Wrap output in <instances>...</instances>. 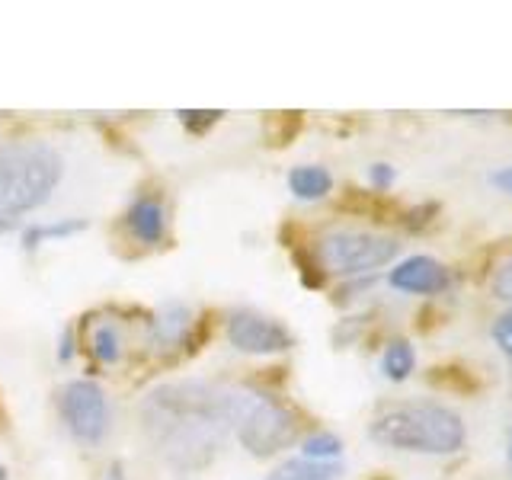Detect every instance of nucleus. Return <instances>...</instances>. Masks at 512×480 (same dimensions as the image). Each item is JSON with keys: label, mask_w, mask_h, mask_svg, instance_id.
<instances>
[{"label": "nucleus", "mask_w": 512, "mask_h": 480, "mask_svg": "<svg viewBox=\"0 0 512 480\" xmlns=\"http://www.w3.org/2000/svg\"><path fill=\"white\" fill-rule=\"evenodd\" d=\"M189 327H192V311L186 304H176V301L164 304L151 320V343L157 349H173L189 336Z\"/></svg>", "instance_id": "obj_10"}, {"label": "nucleus", "mask_w": 512, "mask_h": 480, "mask_svg": "<svg viewBox=\"0 0 512 480\" xmlns=\"http://www.w3.org/2000/svg\"><path fill=\"white\" fill-rule=\"evenodd\" d=\"M493 183L500 186V189H506V192H512V167H509V170H500V173H496V176H493Z\"/></svg>", "instance_id": "obj_22"}, {"label": "nucleus", "mask_w": 512, "mask_h": 480, "mask_svg": "<svg viewBox=\"0 0 512 480\" xmlns=\"http://www.w3.org/2000/svg\"><path fill=\"white\" fill-rule=\"evenodd\" d=\"M493 292L500 295L503 301L512 304V260H506L500 266V272H496V279H493Z\"/></svg>", "instance_id": "obj_19"}, {"label": "nucleus", "mask_w": 512, "mask_h": 480, "mask_svg": "<svg viewBox=\"0 0 512 480\" xmlns=\"http://www.w3.org/2000/svg\"><path fill=\"white\" fill-rule=\"evenodd\" d=\"M340 452H343V442L336 439L333 432H317V436L304 439L301 445V458H308V461H333Z\"/></svg>", "instance_id": "obj_16"}, {"label": "nucleus", "mask_w": 512, "mask_h": 480, "mask_svg": "<svg viewBox=\"0 0 512 480\" xmlns=\"http://www.w3.org/2000/svg\"><path fill=\"white\" fill-rule=\"evenodd\" d=\"M493 340L500 343V349L506 352V356L512 359V311L503 314L500 320H496V327H493Z\"/></svg>", "instance_id": "obj_18"}, {"label": "nucleus", "mask_w": 512, "mask_h": 480, "mask_svg": "<svg viewBox=\"0 0 512 480\" xmlns=\"http://www.w3.org/2000/svg\"><path fill=\"white\" fill-rule=\"evenodd\" d=\"M368 176H372V183H375L378 189H388V186L394 183V167H388V164H375Z\"/></svg>", "instance_id": "obj_20"}, {"label": "nucleus", "mask_w": 512, "mask_h": 480, "mask_svg": "<svg viewBox=\"0 0 512 480\" xmlns=\"http://www.w3.org/2000/svg\"><path fill=\"white\" fill-rule=\"evenodd\" d=\"M74 356V336H71V330L61 336V362H68Z\"/></svg>", "instance_id": "obj_21"}, {"label": "nucleus", "mask_w": 512, "mask_h": 480, "mask_svg": "<svg viewBox=\"0 0 512 480\" xmlns=\"http://www.w3.org/2000/svg\"><path fill=\"white\" fill-rule=\"evenodd\" d=\"M228 343L250 356H272L295 346V336L279 320H269L256 311H234L228 320Z\"/></svg>", "instance_id": "obj_7"}, {"label": "nucleus", "mask_w": 512, "mask_h": 480, "mask_svg": "<svg viewBox=\"0 0 512 480\" xmlns=\"http://www.w3.org/2000/svg\"><path fill=\"white\" fill-rule=\"evenodd\" d=\"M180 116V122L189 128V132H196V135H205L208 128H212L218 119H221V112L218 109H202V112H192V109H180L176 112Z\"/></svg>", "instance_id": "obj_17"}, {"label": "nucleus", "mask_w": 512, "mask_h": 480, "mask_svg": "<svg viewBox=\"0 0 512 480\" xmlns=\"http://www.w3.org/2000/svg\"><path fill=\"white\" fill-rule=\"evenodd\" d=\"M90 346H93V356L100 359V362H106V365H112V362L122 356V336H119V330L112 327V324H100V327H96Z\"/></svg>", "instance_id": "obj_15"}, {"label": "nucleus", "mask_w": 512, "mask_h": 480, "mask_svg": "<svg viewBox=\"0 0 512 480\" xmlns=\"http://www.w3.org/2000/svg\"><path fill=\"white\" fill-rule=\"evenodd\" d=\"M391 285L413 295H436L448 285V272L429 256H410L397 269H391Z\"/></svg>", "instance_id": "obj_8"}, {"label": "nucleus", "mask_w": 512, "mask_h": 480, "mask_svg": "<svg viewBox=\"0 0 512 480\" xmlns=\"http://www.w3.org/2000/svg\"><path fill=\"white\" fill-rule=\"evenodd\" d=\"M368 436L384 448L397 452H423V455H452L464 445V423L455 410L432 400H410L381 410Z\"/></svg>", "instance_id": "obj_3"}, {"label": "nucleus", "mask_w": 512, "mask_h": 480, "mask_svg": "<svg viewBox=\"0 0 512 480\" xmlns=\"http://www.w3.org/2000/svg\"><path fill=\"white\" fill-rule=\"evenodd\" d=\"M343 464L336 461H308V458H292L282 461L276 471H269L263 480H340Z\"/></svg>", "instance_id": "obj_11"}, {"label": "nucleus", "mask_w": 512, "mask_h": 480, "mask_svg": "<svg viewBox=\"0 0 512 480\" xmlns=\"http://www.w3.org/2000/svg\"><path fill=\"white\" fill-rule=\"evenodd\" d=\"M87 228V221L80 218H64V221H55V224H32V228H26L23 234V244L26 250H36L42 240H61V237H71V234H80Z\"/></svg>", "instance_id": "obj_13"}, {"label": "nucleus", "mask_w": 512, "mask_h": 480, "mask_svg": "<svg viewBox=\"0 0 512 480\" xmlns=\"http://www.w3.org/2000/svg\"><path fill=\"white\" fill-rule=\"evenodd\" d=\"M416 365V356H413V346L404 343V340H394L388 349H384V359H381V368L384 375L391 381H404Z\"/></svg>", "instance_id": "obj_14"}, {"label": "nucleus", "mask_w": 512, "mask_h": 480, "mask_svg": "<svg viewBox=\"0 0 512 480\" xmlns=\"http://www.w3.org/2000/svg\"><path fill=\"white\" fill-rule=\"evenodd\" d=\"M509 458H512V445H509Z\"/></svg>", "instance_id": "obj_24"}, {"label": "nucleus", "mask_w": 512, "mask_h": 480, "mask_svg": "<svg viewBox=\"0 0 512 480\" xmlns=\"http://www.w3.org/2000/svg\"><path fill=\"white\" fill-rule=\"evenodd\" d=\"M58 407H61L64 426H68V432L77 442L96 445V442L106 439V432H109V400H106V391L96 381H87V378L68 381L61 388Z\"/></svg>", "instance_id": "obj_6"}, {"label": "nucleus", "mask_w": 512, "mask_h": 480, "mask_svg": "<svg viewBox=\"0 0 512 480\" xmlns=\"http://www.w3.org/2000/svg\"><path fill=\"white\" fill-rule=\"evenodd\" d=\"M234 432L250 455L269 458L298 439V416L285 404H279L276 397L244 388Z\"/></svg>", "instance_id": "obj_4"}, {"label": "nucleus", "mask_w": 512, "mask_h": 480, "mask_svg": "<svg viewBox=\"0 0 512 480\" xmlns=\"http://www.w3.org/2000/svg\"><path fill=\"white\" fill-rule=\"evenodd\" d=\"M244 388L212 381H170L141 404V429L154 452L176 471H196L212 461L237 426Z\"/></svg>", "instance_id": "obj_1"}, {"label": "nucleus", "mask_w": 512, "mask_h": 480, "mask_svg": "<svg viewBox=\"0 0 512 480\" xmlns=\"http://www.w3.org/2000/svg\"><path fill=\"white\" fill-rule=\"evenodd\" d=\"M125 228L138 240V244H160L167 234L164 205H160L157 199H148V196L135 199V205L128 208V215H125Z\"/></svg>", "instance_id": "obj_9"}, {"label": "nucleus", "mask_w": 512, "mask_h": 480, "mask_svg": "<svg viewBox=\"0 0 512 480\" xmlns=\"http://www.w3.org/2000/svg\"><path fill=\"white\" fill-rule=\"evenodd\" d=\"M317 256L330 272L359 276V272H372L391 263L397 256V244L391 237H381L372 231H333L320 237Z\"/></svg>", "instance_id": "obj_5"}, {"label": "nucleus", "mask_w": 512, "mask_h": 480, "mask_svg": "<svg viewBox=\"0 0 512 480\" xmlns=\"http://www.w3.org/2000/svg\"><path fill=\"white\" fill-rule=\"evenodd\" d=\"M64 157L48 141L0 144V234L52 199L61 183Z\"/></svg>", "instance_id": "obj_2"}, {"label": "nucleus", "mask_w": 512, "mask_h": 480, "mask_svg": "<svg viewBox=\"0 0 512 480\" xmlns=\"http://www.w3.org/2000/svg\"><path fill=\"white\" fill-rule=\"evenodd\" d=\"M333 186V176L324 167H295L288 173V189L295 192L298 199H324Z\"/></svg>", "instance_id": "obj_12"}, {"label": "nucleus", "mask_w": 512, "mask_h": 480, "mask_svg": "<svg viewBox=\"0 0 512 480\" xmlns=\"http://www.w3.org/2000/svg\"><path fill=\"white\" fill-rule=\"evenodd\" d=\"M103 480H125V471H122V464H109V471Z\"/></svg>", "instance_id": "obj_23"}]
</instances>
